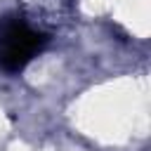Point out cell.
Instances as JSON below:
<instances>
[{"label":"cell","mask_w":151,"mask_h":151,"mask_svg":"<svg viewBox=\"0 0 151 151\" xmlns=\"http://www.w3.org/2000/svg\"><path fill=\"white\" fill-rule=\"evenodd\" d=\"M47 42V35L21 19H0V68L21 71Z\"/></svg>","instance_id":"6da1fadb"}]
</instances>
